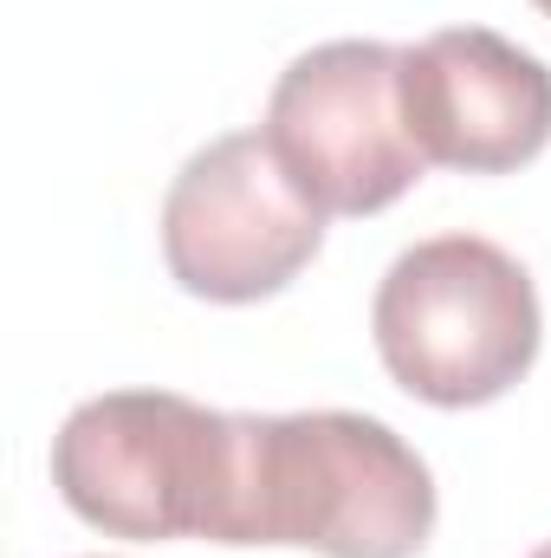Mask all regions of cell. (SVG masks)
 <instances>
[{
	"instance_id": "cell-1",
	"label": "cell",
	"mask_w": 551,
	"mask_h": 558,
	"mask_svg": "<svg viewBox=\"0 0 551 558\" xmlns=\"http://www.w3.org/2000/svg\"><path fill=\"white\" fill-rule=\"evenodd\" d=\"M434 533V474L357 410L234 416L221 546H298L325 558H415Z\"/></svg>"
},
{
	"instance_id": "cell-2",
	"label": "cell",
	"mask_w": 551,
	"mask_h": 558,
	"mask_svg": "<svg viewBox=\"0 0 551 558\" xmlns=\"http://www.w3.org/2000/svg\"><path fill=\"white\" fill-rule=\"evenodd\" d=\"M59 500L111 539L221 546L234 487V416L175 390H105L52 435Z\"/></svg>"
},
{
	"instance_id": "cell-3",
	"label": "cell",
	"mask_w": 551,
	"mask_h": 558,
	"mask_svg": "<svg viewBox=\"0 0 551 558\" xmlns=\"http://www.w3.org/2000/svg\"><path fill=\"white\" fill-rule=\"evenodd\" d=\"M377 357L434 410H480L506 397L546 338L532 274L480 234H434L396 254L370 305Z\"/></svg>"
},
{
	"instance_id": "cell-4",
	"label": "cell",
	"mask_w": 551,
	"mask_h": 558,
	"mask_svg": "<svg viewBox=\"0 0 551 558\" xmlns=\"http://www.w3.org/2000/svg\"><path fill=\"white\" fill-rule=\"evenodd\" d=\"M260 137L318 215H383L428 156L403 118V46L325 39L279 72Z\"/></svg>"
},
{
	"instance_id": "cell-5",
	"label": "cell",
	"mask_w": 551,
	"mask_h": 558,
	"mask_svg": "<svg viewBox=\"0 0 551 558\" xmlns=\"http://www.w3.org/2000/svg\"><path fill=\"white\" fill-rule=\"evenodd\" d=\"M325 247V215L260 131L201 143L162 195V267L188 299L260 305Z\"/></svg>"
},
{
	"instance_id": "cell-6",
	"label": "cell",
	"mask_w": 551,
	"mask_h": 558,
	"mask_svg": "<svg viewBox=\"0 0 551 558\" xmlns=\"http://www.w3.org/2000/svg\"><path fill=\"white\" fill-rule=\"evenodd\" d=\"M403 118L428 162L513 175L551 143V65L493 26H441L403 46Z\"/></svg>"
},
{
	"instance_id": "cell-7",
	"label": "cell",
	"mask_w": 551,
	"mask_h": 558,
	"mask_svg": "<svg viewBox=\"0 0 551 558\" xmlns=\"http://www.w3.org/2000/svg\"><path fill=\"white\" fill-rule=\"evenodd\" d=\"M532 7H539V13H546V20H551V0H532Z\"/></svg>"
},
{
	"instance_id": "cell-8",
	"label": "cell",
	"mask_w": 551,
	"mask_h": 558,
	"mask_svg": "<svg viewBox=\"0 0 551 558\" xmlns=\"http://www.w3.org/2000/svg\"><path fill=\"white\" fill-rule=\"evenodd\" d=\"M532 558H551V539H546V546H539V553H532Z\"/></svg>"
}]
</instances>
